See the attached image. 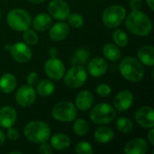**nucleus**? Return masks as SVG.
I'll use <instances>...</instances> for the list:
<instances>
[{"instance_id":"f257e3e1","label":"nucleus","mask_w":154,"mask_h":154,"mask_svg":"<svg viewBox=\"0 0 154 154\" xmlns=\"http://www.w3.org/2000/svg\"><path fill=\"white\" fill-rule=\"evenodd\" d=\"M126 28L137 36H146L152 29V23L147 14L140 10H133L125 19Z\"/></svg>"},{"instance_id":"f03ea898","label":"nucleus","mask_w":154,"mask_h":154,"mask_svg":"<svg viewBox=\"0 0 154 154\" xmlns=\"http://www.w3.org/2000/svg\"><path fill=\"white\" fill-rule=\"evenodd\" d=\"M23 134L28 141L34 143H42L50 139L51 128L45 122L32 121L25 125Z\"/></svg>"},{"instance_id":"7ed1b4c3","label":"nucleus","mask_w":154,"mask_h":154,"mask_svg":"<svg viewBox=\"0 0 154 154\" xmlns=\"http://www.w3.org/2000/svg\"><path fill=\"white\" fill-rule=\"evenodd\" d=\"M119 70L122 76L131 82H138L144 76V69L142 63L134 57L124 58L120 62Z\"/></svg>"},{"instance_id":"20e7f679","label":"nucleus","mask_w":154,"mask_h":154,"mask_svg":"<svg viewBox=\"0 0 154 154\" xmlns=\"http://www.w3.org/2000/svg\"><path fill=\"white\" fill-rule=\"evenodd\" d=\"M7 24L13 30L23 32L32 24L31 15L23 9H13L6 16Z\"/></svg>"},{"instance_id":"39448f33","label":"nucleus","mask_w":154,"mask_h":154,"mask_svg":"<svg viewBox=\"0 0 154 154\" xmlns=\"http://www.w3.org/2000/svg\"><path fill=\"white\" fill-rule=\"evenodd\" d=\"M126 11L124 6L119 5H110L102 14L103 23L108 28H116L125 19Z\"/></svg>"},{"instance_id":"423d86ee","label":"nucleus","mask_w":154,"mask_h":154,"mask_svg":"<svg viewBox=\"0 0 154 154\" xmlns=\"http://www.w3.org/2000/svg\"><path fill=\"white\" fill-rule=\"evenodd\" d=\"M116 117V110L107 103H100L93 107L90 112V119L97 125L111 123Z\"/></svg>"},{"instance_id":"0eeeda50","label":"nucleus","mask_w":154,"mask_h":154,"mask_svg":"<svg viewBox=\"0 0 154 154\" xmlns=\"http://www.w3.org/2000/svg\"><path fill=\"white\" fill-rule=\"evenodd\" d=\"M51 115L54 119L60 122H71L74 121L77 117L78 112L76 106L68 101H62L57 103L52 110Z\"/></svg>"},{"instance_id":"6e6552de","label":"nucleus","mask_w":154,"mask_h":154,"mask_svg":"<svg viewBox=\"0 0 154 154\" xmlns=\"http://www.w3.org/2000/svg\"><path fill=\"white\" fill-rule=\"evenodd\" d=\"M88 79L87 70L80 65L73 66L65 74L64 82L66 86L71 88H77L85 84Z\"/></svg>"},{"instance_id":"1a4fd4ad","label":"nucleus","mask_w":154,"mask_h":154,"mask_svg":"<svg viewBox=\"0 0 154 154\" xmlns=\"http://www.w3.org/2000/svg\"><path fill=\"white\" fill-rule=\"evenodd\" d=\"M44 71L50 79L59 80L65 74V66L60 59L51 57L44 64Z\"/></svg>"},{"instance_id":"9d476101","label":"nucleus","mask_w":154,"mask_h":154,"mask_svg":"<svg viewBox=\"0 0 154 154\" xmlns=\"http://www.w3.org/2000/svg\"><path fill=\"white\" fill-rule=\"evenodd\" d=\"M50 15L57 20L63 21L68 18L70 13L69 5L64 0H52L48 5Z\"/></svg>"},{"instance_id":"9b49d317","label":"nucleus","mask_w":154,"mask_h":154,"mask_svg":"<svg viewBox=\"0 0 154 154\" xmlns=\"http://www.w3.org/2000/svg\"><path fill=\"white\" fill-rule=\"evenodd\" d=\"M36 99V92L32 86L24 85L22 86L15 94L16 102L23 107L32 106Z\"/></svg>"},{"instance_id":"f8f14e48","label":"nucleus","mask_w":154,"mask_h":154,"mask_svg":"<svg viewBox=\"0 0 154 154\" xmlns=\"http://www.w3.org/2000/svg\"><path fill=\"white\" fill-rule=\"evenodd\" d=\"M10 52L14 60L20 63L28 62L32 56V50L24 42H15L10 47Z\"/></svg>"},{"instance_id":"ddd939ff","label":"nucleus","mask_w":154,"mask_h":154,"mask_svg":"<svg viewBox=\"0 0 154 154\" xmlns=\"http://www.w3.org/2000/svg\"><path fill=\"white\" fill-rule=\"evenodd\" d=\"M134 118L139 125L143 128H153L154 111L151 106H143L135 112Z\"/></svg>"},{"instance_id":"4468645a","label":"nucleus","mask_w":154,"mask_h":154,"mask_svg":"<svg viewBox=\"0 0 154 154\" xmlns=\"http://www.w3.org/2000/svg\"><path fill=\"white\" fill-rule=\"evenodd\" d=\"M134 103V95L129 90L120 91L114 99V106L116 110L124 112L128 110Z\"/></svg>"},{"instance_id":"2eb2a0df","label":"nucleus","mask_w":154,"mask_h":154,"mask_svg":"<svg viewBox=\"0 0 154 154\" xmlns=\"http://www.w3.org/2000/svg\"><path fill=\"white\" fill-rule=\"evenodd\" d=\"M107 68H108V65H107L106 60L101 57L94 58L93 60L89 61L88 66L89 74L95 78L103 76L106 72Z\"/></svg>"},{"instance_id":"dca6fc26","label":"nucleus","mask_w":154,"mask_h":154,"mask_svg":"<svg viewBox=\"0 0 154 154\" xmlns=\"http://www.w3.org/2000/svg\"><path fill=\"white\" fill-rule=\"evenodd\" d=\"M17 114L14 107L6 106L0 108V126L8 129L14 125Z\"/></svg>"},{"instance_id":"f3484780","label":"nucleus","mask_w":154,"mask_h":154,"mask_svg":"<svg viewBox=\"0 0 154 154\" xmlns=\"http://www.w3.org/2000/svg\"><path fill=\"white\" fill-rule=\"evenodd\" d=\"M148 143L143 138H135L130 141L125 147L126 154H144L148 152Z\"/></svg>"},{"instance_id":"a211bd4d","label":"nucleus","mask_w":154,"mask_h":154,"mask_svg":"<svg viewBox=\"0 0 154 154\" xmlns=\"http://www.w3.org/2000/svg\"><path fill=\"white\" fill-rule=\"evenodd\" d=\"M69 32V27L67 23L63 22L57 23L53 24L49 32L50 38L54 42L63 41Z\"/></svg>"},{"instance_id":"6ab92c4d","label":"nucleus","mask_w":154,"mask_h":154,"mask_svg":"<svg viewBox=\"0 0 154 154\" xmlns=\"http://www.w3.org/2000/svg\"><path fill=\"white\" fill-rule=\"evenodd\" d=\"M75 103H76V106L80 111L88 110L94 103V97L92 93L88 90L80 91L76 97Z\"/></svg>"},{"instance_id":"aec40b11","label":"nucleus","mask_w":154,"mask_h":154,"mask_svg":"<svg viewBox=\"0 0 154 154\" xmlns=\"http://www.w3.org/2000/svg\"><path fill=\"white\" fill-rule=\"evenodd\" d=\"M138 60L141 63L147 66H153L154 64V48L152 45L142 46L137 52Z\"/></svg>"},{"instance_id":"412c9836","label":"nucleus","mask_w":154,"mask_h":154,"mask_svg":"<svg viewBox=\"0 0 154 154\" xmlns=\"http://www.w3.org/2000/svg\"><path fill=\"white\" fill-rule=\"evenodd\" d=\"M70 138L64 134H56L51 138V146L58 151H64L70 146Z\"/></svg>"},{"instance_id":"4be33fe9","label":"nucleus","mask_w":154,"mask_h":154,"mask_svg":"<svg viewBox=\"0 0 154 154\" xmlns=\"http://www.w3.org/2000/svg\"><path fill=\"white\" fill-rule=\"evenodd\" d=\"M51 23H52L51 16L48 14L42 13L34 17L32 21V26L35 30L39 32H43L51 26Z\"/></svg>"},{"instance_id":"5701e85b","label":"nucleus","mask_w":154,"mask_h":154,"mask_svg":"<svg viewBox=\"0 0 154 154\" xmlns=\"http://www.w3.org/2000/svg\"><path fill=\"white\" fill-rule=\"evenodd\" d=\"M115 137V132L107 126H100L94 133V138L100 143H107Z\"/></svg>"},{"instance_id":"b1692460","label":"nucleus","mask_w":154,"mask_h":154,"mask_svg":"<svg viewBox=\"0 0 154 154\" xmlns=\"http://www.w3.org/2000/svg\"><path fill=\"white\" fill-rule=\"evenodd\" d=\"M16 85H17L16 78L11 73H5L0 79V89L2 92L5 94L13 92Z\"/></svg>"},{"instance_id":"393cba45","label":"nucleus","mask_w":154,"mask_h":154,"mask_svg":"<svg viewBox=\"0 0 154 154\" xmlns=\"http://www.w3.org/2000/svg\"><path fill=\"white\" fill-rule=\"evenodd\" d=\"M103 54L110 61H117L121 58V51L114 43H106L103 47Z\"/></svg>"},{"instance_id":"a878e982","label":"nucleus","mask_w":154,"mask_h":154,"mask_svg":"<svg viewBox=\"0 0 154 154\" xmlns=\"http://www.w3.org/2000/svg\"><path fill=\"white\" fill-rule=\"evenodd\" d=\"M55 90V86L53 82L49 79H42L37 84V93L41 97H49Z\"/></svg>"},{"instance_id":"bb28decb","label":"nucleus","mask_w":154,"mask_h":154,"mask_svg":"<svg viewBox=\"0 0 154 154\" xmlns=\"http://www.w3.org/2000/svg\"><path fill=\"white\" fill-rule=\"evenodd\" d=\"M88 58H89V51L85 48H79L72 54L70 58V63L73 65L76 64L82 65L88 61Z\"/></svg>"},{"instance_id":"cd10ccee","label":"nucleus","mask_w":154,"mask_h":154,"mask_svg":"<svg viewBox=\"0 0 154 154\" xmlns=\"http://www.w3.org/2000/svg\"><path fill=\"white\" fill-rule=\"evenodd\" d=\"M116 127L123 134H129L134 128V124L127 117H120L116 120Z\"/></svg>"},{"instance_id":"c85d7f7f","label":"nucleus","mask_w":154,"mask_h":154,"mask_svg":"<svg viewBox=\"0 0 154 154\" xmlns=\"http://www.w3.org/2000/svg\"><path fill=\"white\" fill-rule=\"evenodd\" d=\"M89 125L84 119H77L73 125V131L79 136H84L88 133Z\"/></svg>"},{"instance_id":"c756f323","label":"nucleus","mask_w":154,"mask_h":154,"mask_svg":"<svg viewBox=\"0 0 154 154\" xmlns=\"http://www.w3.org/2000/svg\"><path fill=\"white\" fill-rule=\"evenodd\" d=\"M113 39L119 47H125L128 43V35L123 30H116L113 33Z\"/></svg>"},{"instance_id":"7c9ffc66","label":"nucleus","mask_w":154,"mask_h":154,"mask_svg":"<svg viewBox=\"0 0 154 154\" xmlns=\"http://www.w3.org/2000/svg\"><path fill=\"white\" fill-rule=\"evenodd\" d=\"M23 38L24 42L27 45H35L38 42V35L36 34V32L31 29H26L23 31Z\"/></svg>"},{"instance_id":"2f4dec72","label":"nucleus","mask_w":154,"mask_h":154,"mask_svg":"<svg viewBox=\"0 0 154 154\" xmlns=\"http://www.w3.org/2000/svg\"><path fill=\"white\" fill-rule=\"evenodd\" d=\"M67 19L69 21V23L74 28H79L84 23L83 16L79 14H69V15L68 16Z\"/></svg>"},{"instance_id":"473e14b6","label":"nucleus","mask_w":154,"mask_h":154,"mask_svg":"<svg viewBox=\"0 0 154 154\" xmlns=\"http://www.w3.org/2000/svg\"><path fill=\"white\" fill-rule=\"evenodd\" d=\"M76 152L78 154H92L93 147L88 142H79L76 146Z\"/></svg>"},{"instance_id":"72a5a7b5","label":"nucleus","mask_w":154,"mask_h":154,"mask_svg":"<svg viewBox=\"0 0 154 154\" xmlns=\"http://www.w3.org/2000/svg\"><path fill=\"white\" fill-rule=\"evenodd\" d=\"M96 92L101 97H106L111 94V88L107 84H100L96 88Z\"/></svg>"},{"instance_id":"f704fd0d","label":"nucleus","mask_w":154,"mask_h":154,"mask_svg":"<svg viewBox=\"0 0 154 154\" xmlns=\"http://www.w3.org/2000/svg\"><path fill=\"white\" fill-rule=\"evenodd\" d=\"M6 137H7L10 141L14 142V141H16V140L18 139V137H19V132H18L16 129H14V128L9 127V128H8V131H7V133H6Z\"/></svg>"},{"instance_id":"c9c22d12","label":"nucleus","mask_w":154,"mask_h":154,"mask_svg":"<svg viewBox=\"0 0 154 154\" xmlns=\"http://www.w3.org/2000/svg\"><path fill=\"white\" fill-rule=\"evenodd\" d=\"M39 80V76L36 72L32 71V72H30L27 76V82L29 85L32 86L34 84H36Z\"/></svg>"},{"instance_id":"e433bc0d","label":"nucleus","mask_w":154,"mask_h":154,"mask_svg":"<svg viewBox=\"0 0 154 154\" xmlns=\"http://www.w3.org/2000/svg\"><path fill=\"white\" fill-rule=\"evenodd\" d=\"M41 144H42V145L40 146V148H39V150H38V152H39L40 153H52V148H51V146L50 144H48V143H41Z\"/></svg>"},{"instance_id":"4c0bfd02","label":"nucleus","mask_w":154,"mask_h":154,"mask_svg":"<svg viewBox=\"0 0 154 154\" xmlns=\"http://www.w3.org/2000/svg\"><path fill=\"white\" fill-rule=\"evenodd\" d=\"M142 5H143L142 0H131L130 1V6L133 10H140Z\"/></svg>"},{"instance_id":"58836bf2","label":"nucleus","mask_w":154,"mask_h":154,"mask_svg":"<svg viewBox=\"0 0 154 154\" xmlns=\"http://www.w3.org/2000/svg\"><path fill=\"white\" fill-rule=\"evenodd\" d=\"M147 138H148V141H149V143H151V145H154V129L153 128H151V130L149 131L148 135H147Z\"/></svg>"},{"instance_id":"ea45409f","label":"nucleus","mask_w":154,"mask_h":154,"mask_svg":"<svg viewBox=\"0 0 154 154\" xmlns=\"http://www.w3.org/2000/svg\"><path fill=\"white\" fill-rule=\"evenodd\" d=\"M49 55L51 57H56L58 55V50L55 48V47H51L50 50H49Z\"/></svg>"},{"instance_id":"a19ab883","label":"nucleus","mask_w":154,"mask_h":154,"mask_svg":"<svg viewBox=\"0 0 154 154\" xmlns=\"http://www.w3.org/2000/svg\"><path fill=\"white\" fill-rule=\"evenodd\" d=\"M5 139V135L4 134V132L2 130H0V146L4 143Z\"/></svg>"},{"instance_id":"79ce46f5","label":"nucleus","mask_w":154,"mask_h":154,"mask_svg":"<svg viewBox=\"0 0 154 154\" xmlns=\"http://www.w3.org/2000/svg\"><path fill=\"white\" fill-rule=\"evenodd\" d=\"M146 3L148 5V6L150 7V9L152 11L154 10V0H146Z\"/></svg>"},{"instance_id":"37998d69","label":"nucleus","mask_w":154,"mask_h":154,"mask_svg":"<svg viewBox=\"0 0 154 154\" xmlns=\"http://www.w3.org/2000/svg\"><path fill=\"white\" fill-rule=\"evenodd\" d=\"M29 1L33 4H41V3H43L45 0H29Z\"/></svg>"},{"instance_id":"c03bdc74","label":"nucleus","mask_w":154,"mask_h":154,"mask_svg":"<svg viewBox=\"0 0 154 154\" xmlns=\"http://www.w3.org/2000/svg\"><path fill=\"white\" fill-rule=\"evenodd\" d=\"M9 154H22L21 152H18V151H14V152H10Z\"/></svg>"},{"instance_id":"a18cd8bd","label":"nucleus","mask_w":154,"mask_h":154,"mask_svg":"<svg viewBox=\"0 0 154 154\" xmlns=\"http://www.w3.org/2000/svg\"><path fill=\"white\" fill-rule=\"evenodd\" d=\"M0 17H1V12H0Z\"/></svg>"}]
</instances>
